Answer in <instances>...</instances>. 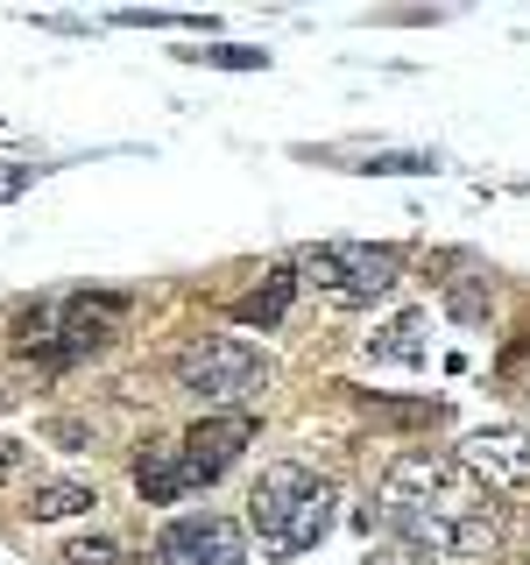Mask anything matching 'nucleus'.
Listing matches in <instances>:
<instances>
[{"label": "nucleus", "instance_id": "4468645a", "mask_svg": "<svg viewBox=\"0 0 530 565\" xmlns=\"http://www.w3.org/2000/svg\"><path fill=\"white\" fill-rule=\"evenodd\" d=\"M43 438H50L57 452H93V446H99V424H93V417H50Z\"/></svg>", "mask_w": 530, "mask_h": 565}, {"label": "nucleus", "instance_id": "39448f33", "mask_svg": "<svg viewBox=\"0 0 530 565\" xmlns=\"http://www.w3.org/2000/svg\"><path fill=\"white\" fill-rule=\"evenodd\" d=\"M255 431H262L255 411H220V417L191 424V431L177 438V452H184V481H191V488H212L247 446H255Z\"/></svg>", "mask_w": 530, "mask_h": 565}, {"label": "nucleus", "instance_id": "0eeeda50", "mask_svg": "<svg viewBox=\"0 0 530 565\" xmlns=\"http://www.w3.org/2000/svg\"><path fill=\"white\" fill-rule=\"evenodd\" d=\"M128 311L120 297H71V305H57V332H50V367H71L85 361V353H99L106 340H114V318Z\"/></svg>", "mask_w": 530, "mask_h": 565}, {"label": "nucleus", "instance_id": "a211bd4d", "mask_svg": "<svg viewBox=\"0 0 530 565\" xmlns=\"http://www.w3.org/2000/svg\"><path fill=\"white\" fill-rule=\"evenodd\" d=\"M35 184V163H0V205H14Z\"/></svg>", "mask_w": 530, "mask_h": 565}, {"label": "nucleus", "instance_id": "1a4fd4ad", "mask_svg": "<svg viewBox=\"0 0 530 565\" xmlns=\"http://www.w3.org/2000/svg\"><path fill=\"white\" fill-rule=\"evenodd\" d=\"M424 326H432L424 311H403V318H389L382 332H368V361H375V367H424V353H432V340H424Z\"/></svg>", "mask_w": 530, "mask_h": 565}, {"label": "nucleus", "instance_id": "ddd939ff", "mask_svg": "<svg viewBox=\"0 0 530 565\" xmlns=\"http://www.w3.org/2000/svg\"><path fill=\"white\" fill-rule=\"evenodd\" d=\"M446 311L459 318V326H481L488 318V276H453L446 282Z\"/></svg>", "mask_w": 530, "mask_h": 565}, {"label": "nucleus", "instance_id": "7ed1b4c3", "mask_svg": "<svg viewBox=\"0 0 530 565\" xmlns=\"http://www.w3.org/2000/svg\"><path fill=\"white\" fill-rule=\"evenodd\" d=\"M170 375H177V388H184V396H199V403H247L262 382H269V361H262L247 340L212 332V340H191L184 353H177Z\"/></svg>", "mask_w": 530, "mask_h": 565}, {"label": "nucleus", "instance_id": "f3484780", "mask_svg": "<svg viewBox=\"0 0 530 565\" xmlns=\"http://www.w3.org/2000/svg\"><path fill=\"white\" fill-rule=\"evenodd\" d=\"M64 558H71V565H120V544H106V537H78Z\"/></svg>", "mask_w": 530, "mask_h": 565}, {"label": "nucleus", "instance_id": "dca6fc26", "mask_svg": "<svg viewBox=\"0 0 530 565\" xmlns=\"http://www.w3.org/2000/svg\"><path fill=\"white\" fill-rule=\"evenodd\" d=\"M353 170H368V177H432L438 170V156H368V163H353Z\"/></svg>", "mask_w": 530, "mask_h": 565}, {"label": "nucleus", "instance_id": "f257e3e1", "mask_svg": "<svg viewBox=\"0 0 530 565\" xmlns=\"http://www.w3.org/2000/svg\"><path fill=\"white\" fill-rule=\"evenodd\" d=\"M368 530H396L417 552H488L495 544V502L459 473L446 452H396L382 467V502L361 516Z\"/></svg>", "mask_w": 530, "mask_h": 565}, {"label": "nucleus", "instance_id": "2eb2a0df", "mask_svg": "<svg viewBox=\"0 0 530 565\" xmlns=\"http://www.w3.org/2000/svg\"><path fill=\"white\" fill-rule=\"evenodd\" d=\"M184 57H199V64H220V71H262V64H269V50H247V43H220V50H184Z\"/></svg>", "mask_w": 530, "mask_h": 565}, {"label": "nucleus", "instance_id": "aec40b11", "mask_svg": "<svg viewBox=\"0 0 530 565\" xmlns=\"http://www.w3.org/2000/svg\"><path fill=\"white\" fill-rule=\"evenodd\" d=\"M361 565H438L432 552H417V544H389V552H368Z\"/></svg>", "mask_w": 530, "mask_h": 565}, {"label": "nucleus", "instance_id": "f03ea898", "mask_svg": "<svg viewBox=\"0 0 530 565\" xmlns=\"http://www.w3.org/2000/svg\"><path fill=\"white\" fill-rule=\"evenodd\" d=\"M297 282H311L318 297L332 305H375L403 282V255L396 247H375V241H318L290 262Z\"/></svg>", "mask_w": 530, "mask_h": 565}, {"label": "nucleus", "instance_id": "9b49d317", "mask_svg": "<svg viewBox=\"0 0 530 565\" xmlns=\"http://www.w3.org/2000/svg\"><path fill=\"white\" fill-rule=\"evenodd\" d=\"M290 297H297V276H290V269H269V276H262L255 290L234 305V318H241V326H262V332H269V326H283Z\"/></svg>", "mask_w": 530, "mask_h": 565}, {"label": "nucleus", "instance_id": "20e7f679", "mask_svg": "<svg viewBox=\"0 0 530 565\" xmlns=\"http://www.w3.org/2000/svg\"><path fill=\"white\" fill-rule=\"evenodd\" d=\"M149 565H247V537L234 516H177L156 530Z\"/></svg>", "mask_w": 530, "mask_h": 565}, {"label": "nucleus", "instance_id": "9d476101", "mask_svg": "<svg viewBox=\"0 0 530 565\" xmlns=\"http://www.w3.org/2000/svg\"><path fill=\"white\" fill-rule=\"evenodd\" d=\"M135 494H141V502H184V494H191L177 438H163V446H149V452L135 459Z\"/></svg>", "mask_w": 530, "mask_h": 565}, {"label": "nucleus", "instance_id": "f8f14e48", "mask_svg": "<svg viewBox=\"0 0 530 565\" xmlns=\"http://www.w3.org/2000/svg\"><path fill=\"white\" fill-rule=\"evenodd\" d=\"M99 494H93V481H35V494H29V516L35 523H64V516H85Z\"/></svg>", "mask_w": 530, "mask_h": 565}, {"label": "nucleus", "instance_id": "423d86ee", "mask_svg": "<svg viewBox=\"0 0 530 565\" xmlns=\"http://www.w3.org/2000/svg\"><path fill=\"white\" fill-rule=\"evenodd\" d=\"M453 459L481 494H523L530 488V431H509V424L502 431H474Z\"/></svg>", "mask_w": 530, "mask_h": 565}, {"label": "nucleus", "instance_id": "6ab92c4d", "mask_svg": "<svg viewBox=\"0 0 530 565\" xmlns=\"http://www.w3.org/2000/svg\"><path fill=\"white\" fill-rule=\"evenodd\" d=\"M22 473H29V446H22V438H0V488L22 481Z\"/></svg>", "mask_w": 530, "mask_h": 565}, {"label": "nucleus", "instance_id": "6e6552de", "mask_svg": "<svg viewBox=\"0 0 530 565\" xmlns=\"http://www.w3.org/2000/svg\"><path fill=\"white\" fill-rule=\"evenodd\" d=\"M311 488H318V473H311V467H297V459H276V467H262L255 494H247V523L262 530V544H269L276 530L290 523V509L305 502Z\"/></svg>", "mask_w": 530, "mask_h": 565}]
</instances>
